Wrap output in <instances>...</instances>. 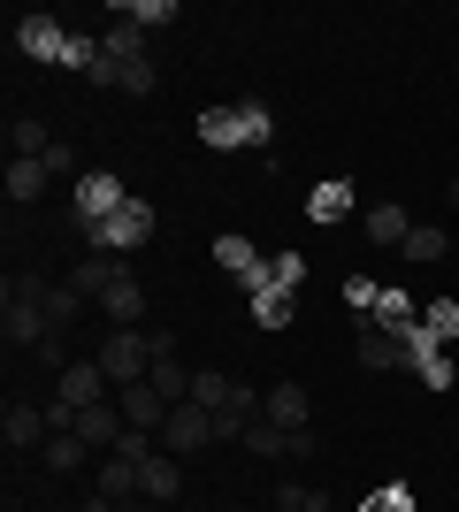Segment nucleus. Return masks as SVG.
I'll list each match as a JSON object with an SVG mask.
<instances>
[{"label": "nucleus", "instance_id": "f257e3e1", "mask_svg": "<svg viewBox=\"0 0 459 512\" xmlns=\"http://www.w3.org/2000/svg\"><path fill=\"white\" fill-rule=\"evenodd\" d=\"M92 85H108V92H138V100L153 92V62H146V31H138V23L115 16V31L100 39V69H92Z\"/></svg>", "mask_w": 459, "mask_h": 512}, {"label": "nucleus", "instance_id": "f03ea898", "mask_svg": "<svg viewBox=\"0 0 459 512\" xmlns=\"http://www.w3.org/2000/svg\"><path fill=\"white\" fill-rule=\"evenodd\" d=\"M268 107L261 100H222L199 115V146H215V153H238V146H268Z\"/></svg>", "mask_w": 459, "mask_h": 512}, {"label": "nucleus", "instance_id": "7ed1b4c3", "mask_svg": "<svg viewBox=\"0 0 459 512\" xmlns=\"http://www.w3.org/2000/svg\"><path fill=\"white\" fill-rule=\"evenodd\" d=\"M92 360L108 367L115 390H131V383H146V375H153V337H138V329H108V344H100Z\"/></svg>", "mask_w": 459, "mask_h": 512}, {"label": "nucleus", "instance_id": "20e7f679", "mask_svg": "<svg viewBox=\"0 0 459 512\" xmlns=\"http://www.w3.org/2000/svg\"><path fill=\"white\" fill-rule=\"evenodd\" d=\"M46 291L39 276H8V344H46Z\"/></svg>", "mask_w": 459, "mask_h": 512}, {"label": "nucleus", "instance_id": "39448f33", "mask_svg": "<svg viewBox=\"0 0 459 512\" xmlns=\"http://www.w3.org/2000/svg\"><path fill=\"white\" fill-rule=\"evenodd\" d=\"M146 237H153V207H146V199H123V207L92 230V253H138Z\"/></svg>", "mask_w": 459, "mask_h": 512}, {"label": "nucleus", "instance_id": "423d86ee", "mask_svg": "<svg viewBox=\"0 0 459 512\" xmlns=\"http://www.w3.org/2000/svg\"><path fill=\"white\" fill-rule=\"evenodd\" d=\"M215 444V413L207 406H192V398H184V406H169V421H161V451H207Z\"/></svg>", "mask_w": 459, "mask_h": 512}, {"label": "nucleus", "instance_id": "0eeeda50", "mask_svg": "<svg viewBox=\"0 0 459 512\" xmlns=\"http://www.w3.org/2000/svg\"><path fill=\"white\" fill-rule=\"evenodd\" d=\"M123 199H131V192H123L108 169H85V176H77V222H85V230H100V222H108Z\"/></svg>", "mask_w": 459, "mask_h": 512}, {"label": "nucleus", "instance_id": "6e6552de", "mask_svg": "<svg viewBox=\"0 0 459 512\" xmlns=\"http://www.w3.org/2000/svg\"><path fill=\"white\" fill-rule=\"evenodd\" d=\"M146 383L161 390L169 406H184V398H192V367L176 360V337H169V329H153V375H146Z\"/></svg>", "mask_w": 459, "mask_h": 512}, {"label": "nucleus", "instance_id": "1a4fd4ad", "mask_svg": "<svg viewBox=\"0 0 459 512\" xmlns=\"http://www.w3.org/2000/svg\"><path fill=\"white\" fill-rule=\"evenodd\" d=\"M360 367H375V375L414 367V329H360Z\"/></svg>", "mask_w": 459, "mask_h": 512}, {"label": "nucleus", "instance_id": "9d476101", "mask_svg": "<svg viewBox=\"0 0 459 512\" xmlns=\"http://www.w3.org/2000/svg\"><path fill=\"white\" fill-rule=\"evenodd\" d=\"M108 390H115V383H108V367H100V360H77L62 383H54V398H62L69 413H85V406H100Z\"/></svg>", "mask_w": 459, "mask_h": 512}, {"label": "nucleus", "instance_id": "9b49d317", "mask_svg": "<svg viewBox=\"0 0 459 512\" xmlns=\"http://www.w3.org/2000/svg\"><path fill=\"white\" fill-rule=\"evenodd\" d=\"M16 54H31V62H62V54H69V31L54 16H23L16 23Z\"/></svg>", "mask_w": 459, "mask_h": 512}, {"label": "nucleus", "instance_id": "f8f14e48", "mask_svg": "<svg viewBox=\"0 0 459 512\" xmlns=\"http://www.w3.org/2000/svg\"><path fill=\"white\" fill-rule=\"evenodd\" d=\"M115 406H123V421L138 428V436H161V421H169V398L153 383H131V390H115Z\"/></svg>", "mask_w": 459, "mask_h": 512}, {"label": "nucleus", "instance_id": "ddd939ff", "mask_svg": "<svg viewBox=\"0 0 459 512\" xmlns=\"http://www.w3.org/2000/svg\"><path fill=\"white\" fill-rule=\"evenodd\" d=\"M0 436H8V451H39L54 428H46V406H23V398H8V413H0Z\"/></svg>", "mask_w": 459, "mask_h": 512}, {"label": "nucleus", "instance_id": "4468645a", "mask_svg": "<svg viewBox=\"0 0 459 512\" xmlns=\"http://www.w3.org/2000/svg\"><path fill=\"white\" fill-rule=\"evenodd\" d=\"M77 436H85L92 451H115L123 436H131V421H123V406H115V398H100V406L77 413Z\"/></svg>", "mask_w": 459, "mask_h": 512}, {"label": "nucleus", "instance_id": "2eb2a0df", "mask_svg": "<svg viewBox=\"0 0 459 512\" xmlns=\"http://www.w3.org/2000/svg\"><path fill=\"white\" fill-rule=\"evenodd\" d=\"M215 260H222V268H230V283H238V291H261V283H268L261 253H253V245H245L238 230H230V237H215Z\"/></svg>", "mask_w": 459, "mask_h": 512}, {"label": "nucleus", "instance_id": "dca6fc26", "mask_svg": "<svg viewBox=\"0 0 459 512\" xmlns=\"http://www.w3.org/2000/svg\"><path fill=\"white\" fill-rule=\"evenodd\" d=\"M138 474H146V459H131V451H108V459H100V482H92V490L123 505V497H146V490H138Z\"/></svg>", "mask_w": 459, "mask_h": 512}, {"label": "nucleus", "instance_id": "f3484780", "mask_svg": "<svg viewBox=\"0 0 459 512\" xmlns=\"http://www.w3.org/2000/svg\"><path fill=\"white\" fill-rule=\"evenodd\" d=\"M100 314H108L115 329H131V321H146V291H138V276H115L108 291H100Z\"/></svg>", "mask_w": 459, "mask_h": 512}, {"label": "nucleus", "instance_id": "a211bd4d", "mask_svg": "<svg viewBox=\"0 0 459 512\" xmlns=\"http://www.w3.org/2000/svg\"><path fill=\"white\" fill-rule=\"evenodd\" d=\"M85 459H92V444L77 436V428H69V436H46V444H39V467H46V474H77Z\"/></svg>", "mask_w": 459, "mask_h": 512}, {"label": "nucleus", "instance_id": "6ab92c4d", "mask_svg": "<svg viewBox=\"0 0 459 512\" xmlns=\"http://www.w3.org/2000/svg\"><path fill=\"white\" fill-rule=\"evenodd\" d=\"M138 490H146L153 505H169V497L184 490V467H176L169 451H153V459H146V474H138Z\"/></svg>", "mask_w": 459, "mask_h": 512}, {"label": "nucleus", "instance_id": "aec40b11", "mask_svg": "<svg viewBox=\"0 0 459 512\" xmlns=\"http://www.w3.org/2000/svg\"><path fill=\"white\" fill-rule=\"evenodd\" d=\"M115 276H123V268H115V253H85V260H77V276H69V291H77V299H100Z\"/></svg>", "mask_w": 459, "mask_h": 512}, {"label": "nucleus", "instance_id": "412c9836", "mask_svg": "<svg viewBox=\"0 0 459 512\" xmlns=\"http://www.w3.org/2000/svg\"><path fill=\"white\" fill-rule=\"evenodd\" d=\"M306 214H314V222H345V214H352V184H345V176L314 184V192H306Z\"/></svg>", "mask_w": 459, "mask_h": 512}, {"label": "nucleus", "instance_id": "4be33fe9", "mask_svg": "<svg viewBox=\"0 0 459 512\" xmlns=\"http://www.w3.org/2000/svg\"><path fill=\"white\" fill-rule=\"evenodd\" d=\"M291 314H299V291H276V283L253 291V321H261V329H291Z\"/></svg>", "mask_w": 459, "mask_h": 512}, {"label": "nucleus", "instance_id": "5701e85b", "mask_svg": "<svg viewBox=\"0 0 459 512\" xmlns=\"http://www.w3.org/2000/svg\"><path fill=\"white\" fill-rule=\"evenodd\" d=\"M261 421H276V428H306V390H299V383H276V390H268V406H261Z\"/></svg>", "mask_w": 459, "mask_h": 512}, {"label": "nucleus", "instance_id": "b1692460", "mask_svg": "<svg viewBox=\"0 0 459 512\" xmlns=\"http://www.w3.org/2000/svg\"><path fill=\"white\" fill-rule=\"evenodd\" d=\"M383 321H391V329H421V306L406 299V291L383 283V291H375V329H383Z\"/></svg>", "mask_w": 459, "mask_h": 512}, {"label": "nucleus", "instance_id": "393cba45", "mask_svg": "<svg viewBox=\"0 0 459 512\" xmlns=\"http://www.w3.org/2000/svg\"><path fill=\"white\" fill-rule=\"evenodd\" d=\"M230 398H238V383H230V375H215V367H199V375H192V406L222 413V406H230Z\"/></svg>", "mask_w": 459, "mask_h": 512}, {"label": "nucleus", "instance_id": "a878e982", "mask_svg": "<svg viewBox=\"0 0 459 512\" xmlns=\"http://www.w3.org/2000/svg\"><path fill=\"white\" fill-rule=\"evenodd\" d=\"M8 146H16V161H39V153L54 146V138H46V123H39V115H16V123H8Z\"/></svg>", "mask_w": 459, "mask_h": 512}, {"label": "nucleus", "instance_id": "bb28decb", "mask_svg": "<svg viewBox=\"0 0 459 512\" xmlns=\"http://www.w3.org/2000/svg\"><path fill=\"white\" fill-rule=\"evenodd\" d=\"M368 237H375V245H406V237H414L406 207H368Z\"/></svg>", "mask_w": 459, "mask_h": 512}, {"label": "nucleus", "instance_id": "cd10ccee", "mask_svg": "<svg viewBox=\"0 0 459 512\" xmlns=\"http://www.w3.org/2000/svg\"><path fill=\"white\" fill-rule=\"evenodd\" d=\"M421 337L452 344L459 337V299H429V306H421Z\"/></svg>", "mask_w": 459, "mask_h": 512}, {"label": "nucleus", "instance_id": "c85d7f7f", "mask_svg": "<svg viewBox=\"0 0 459 512\" xmlns=\"http://www.w3.org/2000/svg\"><path fill=\"white\" fill-rule=\"evenodd\" d=\"M54 176H46V161H8V199H39Z\"/></svg>", "mask_w": 459, "mask_h": 512}, {"label": "nucleus", "instance_id": "c756f323", "mask_svg": "<svg viewBox=\"0 0 459 512\" xmlns=\"http://www.w3.org/2000/svg\"><path fill=\"white\" fill-rule=\"evenodd\" d=\"M115 16L138 23V31H153V23H169V16H176V0H115Z\"/></svg>", "mask_w": 459, "mask_h": 512}, {"label": "nucleus", "instance_id": "7c9ffc66", "mask_svg": "<svg viewBox=\"0 0 459 512\" xmlns=\"http://www.w3.org/2000/svg\"><path fill=\"white\" fill-rule=\"evenodd\" d=\"M444 245H452V237H444V230H429V222H414V237H406V260H444Z\"/></svg>", "mask_w": 459, "mask_h": 512}, {"label": "nucleus", "instance_id": "2f4dec72", "mask_svg": "<svg viewBox=\"0 0 459 512\" xmlns=\"http://www.w3.org/2000/svg\"><path fill=\"white\" fill-rule=\"evenodd\" d=\"M268 283H276V291H299V283H306V260L299 253H276V260H268Z\"/></svg>", "mask_w": 459, "mask_h": 512}, {"label": "nucleus", "instance_id": "473e14b6", "mask_svg": "<svg viewBox=\"0 0 459 512\" xmlns=\"http://www.w3.org/2000/svg\"><path fill=\"white\" fill-rule=\"evenodd\" d=\"M360 512H414V490L383 482V490H368V505H360Z\"/></svg>", "mask_w": 459, "mask_h": 512}, {"label": "nucleus", "instance_id": "72a5a7b5", "mask_svg": "<svg viewBox=\"0 0 459 512\" xmlns=\"http://www.w3.org/2000/svg\"><path fill=\"white\" fill-rule=\"evenodd\" d=\"M276 512H322V490H299V482H284V490H276Z\"/></svg>", "mask_w": 459, "mask_h": 512}, {"label": "nucleus", "instance_id": "f704fd0d", "mask_svg": "<svg viewBox=\"0 0 459 512\" xmlns=\"http://www.w3.org/2000/svg\"><path fill=\"white\" fill-rule=\"evenodd\" d=\"M345 306H352V314H375V283L352 276V283H345Z\"/></svg>", "mask_w": 459, "mask_h": 512}, {"label": "nucleus", "instance_id": "c9c22d12", "mask_svg": "<svg viewBox=\"0 0 459 512\" xmlns=\"http://www.w3.org/2000/svg\"><path fill=\"white\" fill-rule=\"evenodd\" d=\"M39 161H46V176H69V169H77V153H69V146H46Z\"/></svg>", "mask_w": 459, "mask_h": 512}, {"label": "nucleus", "instance_id": "e433bc0d", "mask_svg": "<svg viewBox=\"0 0 459 512\" xmlns=\"http://www.w3.org/2000/svg\"><path fill=\"white\" fill-rule=\"evenodd\" d=\"M115 512H146V505H138V497H123V505H115Z\"/></svg>", "mask_w": 459, "mask_h": 512}, {"label": "nucleus", "instance_id": "4c0bfd02", "mask_svg": "<svg viewBox=\"0 0 459 512\" xmlns=\"http://www.w3.org/2000/svg\"><path fill=\"white\" fill-rule=\"evenodd\" d=\"M444 199H452V207H459V176H452V192H444Z\"/></svg>", "mask_w": 459, "mask_h": 512}, {"label": "nucleus", "instance_id": "58836bf2", "mask_svg": "<svg viewBox=\"0 0 459 512\" xmlns=\"http://www.w3.org/2000/svg\"><path fill=\"white\" fill-rule=\"evenodd\" d=\"M46 512H69V505H46Z\"/></svg>", "mask_w": 459, "mask_h": 512}]
</instances>
